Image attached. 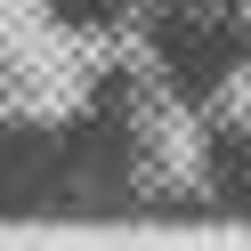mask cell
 Listing matches in <instances>:
<instances>
[]
</instances>
